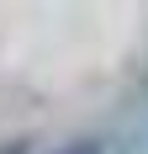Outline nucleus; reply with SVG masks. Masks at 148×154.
<instances>
[{"instance_id":"1","label":"nucleus","mask_w":148,"mask_h":154,"mask_svg":"<svg viewBox=\"0 0 148 154\" xmlns=\"http://www.w3.org/2000/svg\"><path fill=\"white\" fill-rule=\"evenodd\" d=\"M53 154H106L95 138H79V143H64V149H53Z\"/></svg>"}]
</instances>
